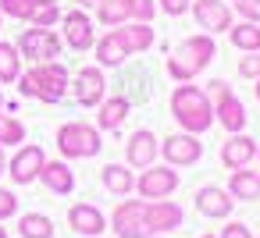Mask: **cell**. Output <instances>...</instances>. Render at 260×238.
<instances>
[{
	"mask_svg": "<svg viewBox=\"0 0 260 238\" xmlns=\"http://www.w3.org/2000/svg\"><path fill=\"white\" fill-rule=\"evenodd\" d=\"M171 114H175V121L189 135H203L214 125V103H210V96L200 86H189V82H182L171 93Z\"/></svg>",
	"mask_w": 260,
	"mask_h": 238,
	"instance_id": "6da1fadb",
	"label": "cell"
},
{
	"mask_svg": "<svg viewBox=\"0 0 260 238\" xmlns=\"http://www.w3.org/2000/svg\"><path fill=\"white\" fill-rule=\"evenodd\" d=\"M214 54H217V47H214L210 32H207V36H189V39H182V43L171 50V57H168V75H171L175 82H192V78L214 61Z\"/></svg>",
	"mask_w": 260,
	"mask_h": 238,
	"instance_id": "7a4b0ae2",
	"label": "cell"
},
{
	"mask_svg": "<svg viewBox=\"0 0 260 238\" xmlns=\"http://www.w3.org/2000/svg\"><path fill=\"white\" fill-rule=\"evenodd\" d=\"M18 89H22V96H32L40 103H61L68 93V68L61 61L36 64L32 71L18 75Z\"/></svg>",
	"mask_w": 260,
	"mask_h": 238,
	"instance_id": "3957f363",
	"label": "cell"
},
{
	"mask_svg": "<svg viewBox=\"0 0 260 238\" xmlns=\"http://www.w3.org/2000/svg\"><path fill=\"white\" fill-rule=\"evenodd\" d=\"M57 149L68 156V160H86V156H96L104 149L100 142V132L86 121H68L57 128Z\"/></svg>",
	"mask_w": 260,
	"mask_h": 238,
	"instance_id": "277c9868",
	"label": "cell"
},
{
	"mask_svg": "<svg viewBox=\"0 0 260 238\" xmlns=\"http://www.w3.org/2000/svg\"><path fill=\"white\" fill-rule=\"evenodd\" d=\"M15 47H18L22 57H29V61H36V64H47V61H57V57H61V47H64V43H61L50 29H36V25H32V29H25V32L18 36Z\"/></svg>",
	"mask_w": 260,
	"mask_h": 238,
	"instance_id": "5b68a950",
	"label": "cell"
},
{
	"mask_svg": "<svg viewBox=\"0 0 260 238\" xmlns=\"http://www.w3.org/2000/svg\"><path fill=\"white\" fill-rule=\"evenodd\" d=\"M160 153H164L168 167H189V164H196V160L203 156V142H200L196 135L182 132V135H168V139L160 142Z\"/></svg>",
	"mask_w": 260,
	"mask_h": 238,
	"instance_id": "8992f818",
	"label": "cell"
},
{
	"mask_svg": "<svg viewBox=\"0 0 260 238\" xmlns=\"http://www.w3.org/2000/svg\"><path fill=\"white\" fill-rule=\"evenodd\" d=\"M43 164H47V156H43L40 146H22V149L8 160V174L15 178V185H32V181H40Z\"/></svg>",
	"mask_w": 260,
	"mask_h": 238,
	"instance_id": "52a82bcc",
	"label": "cell"
},
{
	"mask_svg": "<svg viewBox=\"0 0 260 238\" xmlns=\"http://www.w3.org/2000/svg\"><path fill=\"white\" fill-rule=\"evenodd\" d=\"M178 188V171H171V167H146L143 171V178L136 181V192L143 195V199H168L171 192Z\"/></svg>",
	"mask_w": 260,
	"mask_h": 238,
	"instance_id": "ba28073f",
	"label": "cell"
},
{
	"mask_svg": "<svg viewBox=\"0 0 260 238\" xmlns=\"http://www.w3.org/2000/svg\"><path fill=\"white\" fill-rule=\"evenodd\" d=\"M114 234L118 238H146V220H143V199H125L114 206Z\"/></svg>",
	"mask_w": 260,
	"mask_h": 238,
	"instance_id": "9c48e42d",
	"label": "cell"
},
{
	"mask_svg": "<svg viewBox=\"0 0 260 238\" xmlns=\"http://www.w3.org/2000/svg\"><path fill=\"white\" fill-rule=\"evenodd\" d=\"M61 22H64V43H68L72 50H79V54L93 50L96 29H93V22H89L86 11H68V15H61Z\"/></svg>",
	"mask_w": 260,
	"mask_h": 238,
	"instance_id": "30bf717a",
	"label": "cell"
},
{
	"mask_svg": "<svg viewBox=\"0 0 260 238\" xmlns=\"http://www.w3.org/2000/svg\"><path fill=\"white\" fill-rule=\"evenodd\" d=\"M143 220H146V231H157V234L175 231V227H182V206H175L168 199H150V203H143Z\"/></svg>",
	"mask_w": 260,
	"mask_h": 238,
	"instance_id": "8fae6325",
	"label": "cell"
},
{
	"mask_svg": "<svg viewBox=\"0 0 260 238\" xmlns=\"http://www.w3.org/2000/svg\"><path fill=\"white\" fill-rule=\"evenodd\" d=\"M200 22V29H207L210 36L214 32H228L232 29V11L221 4V0H192V8H189Z\"/></svg>",
	"mask_w": 260,
	"mask_h": 238,
	"instance_id": "7c38bea8",
	"label": "cell"
},
{
	"mask_svg": "<svg viewBox=\"0 0 260 238\" xmlns=\"http://www.w3.org/2000/svg\"><path fill=\"white\" fill-rule=\"evenodd\" d=\"M75 100L82 103V107H100L104 103V96H107V82H104V71L100 68H82L79 75H75Z\"/></svg>",
	"mask_w": 260,
	"mask_h": 238,
	"instance_id": "4fadbf2b",
	"label": "cell"
},
{
	"mask_svg": "<svg viewBox=\"0 0 260 238\" xmlns=\"http://www.w3.org/2000/svg\"><path fill=\"white\" fill-rule=\"evenodd\" d=\"M68 224H72V231L89 234V238H100V234L107 231V217H104L93 203H75V206L68 210Z\"/></svg>",
	"mask_w": 260,
	"mask_h": 238,
	"instance_id": "5bb4252c",
	"label": "cell"
},
{
	"mask_svg": "<svg viewBox=\"0 0 260 238\" xmlns=\"http://www.w3.org/2000/svg\"><path fill=\"white\" fill-rule=\"evenodd\" d=\"M232 206H235L232 192H224V188H217V185H207V188H200V192H196V210H200L203 217H210V220L228 217V213H232Z\"/></svg>",
	"mask_w": 260,
	"mask_h": 238,
	"instance_id": "9a60e30c",
	"label": "cell"
},
{
	"mask_svg": "<svg viewBox=\"0 0 260 238\" xmlns=\"http://www.w3.org/2000/svg\"><path fill=\"white\" fill-rule=\"evenodd\" d=\"M214 121H221L232 135H239V132L246 128V107L239 103V96H232V89L217 96V103H214Z\"/></svg>",
	"mask_w": 260,
	"mask_h": 238,
	"instance_id": "2e32d148",
	"label": "cell"
},
{
	"mask_svg": "<svg viewBox=\"0 0 260 238\" xmlns=\"http://www.w3.org/2000/svg\"><path fill=\"white\" fill-rule=\"evenodd\" d=\"M157 153H160L157 135H153V132H146V128H139V132L128 139V146H125V156H128V164H132V167H150V164L157 160Z\"/></svg>",
	"mask_w": 260,
	"mask_h": 238,
	"instance_id": "e0dca14e",
	"label": "cell"
},
{
	"mask_svg": "<svg viewBox=\"0 0 260 238\" xmlns=\"http://www.w3.org/2000/svg\"><path fill=\"white\" fill-rule=\"evenodd\" d=\"M114 32H118L125 54H143V50L153 47V29H150V22H125V25H118Z\"/></svg>",
	"mask_w": 260,
	"mask_h": 238,
	"instance_id": "ac0fdd59",
	"label": "cell"
},
{
	"mask_svg": "<svg viewBox=\"0 0 260 238\" xmlns=\"http://www.w3.org/2000/svg\"><path fill=\"white\" fill-rule=\"evenodd\" d=\"M40 181H43L54 195H72V188H75V174H72V167L61 164V160H47L43 171H40Z\"/></svg>",
	"mask_w": 260,
	"mask_h": 238,
	"instance_id": "d6986e66",
	"label": "cell"
},
{
	"mask_svg": "<svg viewBox=\"0 0 260 238\" xmlns=\"http://www.w3.org/2000/svg\"><path fill=\"white\" fill-rule=\"evenodd\" d=\"M253 156H256V142H253L249 135H232V139L221 146V160H224V167H232V171L246 167Z\"/></svg>",
	"mask_w": 260,
	"mask_h": 238,
	"instance_id": "ffe728a7",
	"label": "cell"
},
{
	"mask_svg": "<svg viewBox=\"0 0 260 238\" xmlns=\"http://www.w3.org/2000/svg\"><path fill=\"white\" fill-rule=\"evenodd\" d=\"M228 192H232V199H260V174L256 171H246V167L232 171Z\"/></svg>",
	"mask_w": 260,
	"mask_h": 238,
	"instance_id": "44dd1931",
	"label": "cell"
},
{
	"mask_svg": "<svg viewBox=\"0 0 260 238\" xmlns=\"http://www.w3.org/2000/svg\"><path fill=\"white\" fill-rule=\"evenodd\" d=\"M93 50H96V61L104 64V68H118L128 54H125V47H121V39H118V32L111 29L107 36H100L96 43H93Z\"/></svg>",
	"mask_w": 260,
	"mask_h": 238,
	"instance_id": "7402d4cb",
	"label": "cell"
},
{
	"mask_svg": "<svg viewBox=\"0 0 260 238\" xmlns=\"http://www.w3.org/2000/svg\"><path fill=\"white\" fill-rule=\"evenodd\" d=\"M100 178H104V188H107V192H114V195H128V192L136 188L132 171H128V167H121V164H107V167L100 171Z\"/></svg>",
	"mask_w": 260,
	"mask_h": 238,
	"instance_id": "603a6c76",
	"label": "cell"
},
{
	"mask_svg": "<svg viewBox=\"0 0 260 238\" xmlns=\"http://www.w3.org/2000/svg\"><path fill=\"white\" fill-rule=\"evenodd\" d=\"M18 75H22V54H18V47L0 39V86L18 82Z\"/></svg>",
	"mask_w": 260,
	"mask_h": 238,
	"instance_id": "cb8c5ba5",
	"label": "cell"
},
{
	"mask_svg": "<svg viewBox=\"0 0 260 238\" xmlns=\"http://www.w3.org/2000/svg\"><path fill=\"white\" fill-rule=\"evenodd\" d=\"M125 117H128V100L125 96H114V100H104L100 103V128L114 132V128L125 125Z\"/></svg>",
	"mask_w": 260,
	"mask_h": 238,
	"instance_id": "d4e9b609",
	"label": "cell"
},
{
	"mask_svg": "<svg viewBox=\"0 0 260 238\" xmlns=\"http://www.w3.org/2000/svg\"><path fill=\"white\" fill-rule=\"evenodd\" d=\"M228 39H232L235 50H246V54H256V50H260V29H256V22L232 25V29H228Z\"/></svg>",
	"mask_w": 260,
	"mask_h": 238,
	"instance_id": "484cf974",
	"label": "cell"
},
{
	"mask_svg": "<svg viewBox=\"0 0 260 238\" xmlns=\"http://www.w3.org/2000/svg\"><path fill=\"white\" fill-rule=\"evenodd\" d=\"M96 15H100V25H107V29H118V25L132 22L125 0H96Z\"/></svg>",
	"mask_w": 260,
	"mask_h": 238,
	"instance_id": "4316f807",
	"label": "cell"
},
{
	"mask_svg": "<svg viewBox=\"0 0 260 238\" xmlns=\"http://www.w3.org/2000/svg\"><path fill=\"white\" fill-rule=\"evenodd\" d=\"M18 231L22 238H54V220L47 213H25L18 220Z\"/></svg>",
	"mask_w": 260,
	"mask_h": 238,
	"instance_id": "83f0119b",
	"label": "cell"
},
{
	"mask_svg": "<svg viewBox=\"0 0 260 238\" xmlns=\"http://www.w3.org/2000/svg\"><path fill=\"white\" fill-rule=\"evenodd\" d=\"M25 142V125L11 114H0V146H18Z\"/></svg>",
	"mask_w": 260,
	"mask_h": 238,
	"instance_id": "f1b7e54d",
	"label": "cell"
},
{
	"mask_svg": "<svg viewBox=\"0 0 260 238\" xmlns=\"http://www.w3.org/2000/svg\"><path fill=\"white\" fill-rule=\"evenodd\" d=\"M36 8H40V0H0V11L18 18V22H32Z\"/></svg>",
	"mask_w": 260,
	"mask_h": 238,
	"instance_id": "f546056e",
	"label": "cell"
},
{
	"mask_svg": "<svg viewBox=\"0 0 260 238\" xmlns=\"http://www.w3.org/2000/svg\"><path fill=\"white\" fill-rule=\"evenodd\" d=\"M57 18H61L57 0H40V8H36V15H32V22H29V25H36V29H50Z\"/></svg>",
	"mask_w": 260,
	"mask_h": 238,
	"instance_id": "4dcf8cb0",
	"label": "cell"
},
{
	"mask_svg": "<svg viewBox=\"0 0 260 238\" xmlns=\"http://www.w3.org/2000/svg\"><path fill=\"white\" fill-rule=\"evenodd\" d=\"M125 8H128L132 22H153V15H157L153 0H125Z\"/></svg>",
	"mask_w": 260,
	"mask_h": 238,
	"instance_id": "1f68e13d",
	"label": "cell"
},
{
	"mask_svg": "<svg viewBox=\"0 0 260 238\" xmlns=\"http://www.w3.org/2000/svg\"><path fill=\"white\" fill-rule=\"evenodd\" d=\"M15 213H18V195L8 192V188H0V220H8Z\"/></svg>",
	"mask_w": 260,
	"mask_h": 238,
	"instance_id": "d6a6232c",
	"label": "cell"
},
{
	"mask_svg": "<svg viewBox=\"0 0 260 238\" xmlns=\"http://www.w3.org/2000/svg\"><path fill=\"white\" fill-rule=\"evenodd\" d=\"M239 75L242 78H260V54H249L239 61Z\"/></svg>",
	"mask_w": 260,
	"mask_h": 238,
	"instance_id": "836d02e7",
	"label": "cell"
},
{
	"mask_svg": "<svg viewBox=\"0 0 260 238\" xmlns=\"http://www.w3.org/2000/svg\"><path fill=\"white\" fill-rule=\"evenodd\" d=\"M189 8H192V0H160V11H164V15H171V18L185 15Z\"/></svg>",
	"mask_w": 260,
	"mask_h": 238,
	"instance_id": "e575fe53",
	"label": "cell"
},
{
	"mask_svg": "<svg viewBox=\"0 0 260 238\" xmlns=\"http://www.w3.org/2000/svg\"><path fill=\"white\" fill-rule=\"evenodd\" d=\"M239 15H246L249 22H260V0H235Z\"/></svg>",
	"mask_w": 260,
	"mask_h": 238,
	"instance_id": "d590c367",
	"label": "cell"
},
{
	"mask_svg": "<svg viewBox=\"0 0 260 238\" xmlns=\"http://www.w3.org/2000/svg\"><path fill=\"white\" fill-rule=\"evenodd\" d=\"M221 238H253V234H249V227H246V224L232 220V224H228V227L221 231Z\"/></svg>",
	"mask_w": 260,
	"mask_h": 238,
	"instance_id": "8d00e7d4",
	"label": "cell"
},
{
	"mask_svg": "<svg viewBox=\"0 0 260 238\" xmlns=\"http://www.w3.org/2000/svg\"><path fill=\"white\" fill-rule=\"evenodd\" d=\"M8 171V156H4V146H0V174Z\"/></svg>",
	"mask_w": 260,
	"mask_h": 238,
	"instance_id": "74e56055",
	"label": "cell"
},
{
	"mask_svg": "<svg viewBox=\"0 0 260 238\" xmlns=\"http://www.w3.org/2000/svg\"><path fill=\"white\" fill-rule=\"evenodd\" d=\"M79 4H96V0H79Z\"/></svg>",
	"mask_w": 260,
	"mask_h": 238,
	"instance_id": "f35d334b",
	"label": "cell"
},
{
	"mask_svg": "<svg viewBox=\"0 0 260 238\" xmlns=\"http://www.w3.org/2000/svg\"><path fill=\"white\" fill-rule=\"evenodd\" d=\"M0 238H8V231H4V227H0Z\"/></svg>",
	"mask_w": 260,
	"mask_h": 238,
	"instance_id": "ab89813d",
	"label": "cell"
},
{
	"mask_svg": "<svg viewBox=\"0 0 260 238\" xmlns=\"http://www.w3.org/2000/svg\"><path fill=\"white\" fill-rule=\"evenodd\" d=\"M256 100H260V82H256Z\"/></svg>",
	"mask_w": 260,
	"mask_h": 238,
	"instance_id": "60d3db41",
	"label": "cell"
},
{
	"mask_svg": "<svg viewBox=\"0 0 260 238\" xmlns=\"http://www.w3.org/2000/svg\"><path fill=\"white\" fill-rule=\"evenodd\" d=\"M203 238H214V234H203Z\"/></svg>",
	"mask_w": 260,
	"mask_h": 238,
	"instance_id": "b9f144b4",
	"label": "cell"
}]
</instances>
